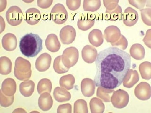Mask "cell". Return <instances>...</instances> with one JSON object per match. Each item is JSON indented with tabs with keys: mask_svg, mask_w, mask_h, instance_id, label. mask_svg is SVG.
Segmentation results:
<instances>
[{
	"mask_svg": "<svg viewBox=\"0 0 151 113\" xmlns=\"http://www.w3.org/2000/svg\"><path fill=\"white\" fill-rule=\"evenodd\" d=\"M120 29L115 26H110L104 31V37L107 42L113 44L116 42L121 36Z\"/></svg>",
	"mask_w": 151,
	"mask_h": 113,
	"instance_id": "cell-12",
	"label": "cell"
},
{
	"mask_svg": "<svg viewBox=\"0 0 151 113\" xmlns=\"http://www.w3.org/2000/svg\"><path fill=\"white\" fill-rule=\"evenodd\" d=\"M53 101L50 93L45 92L40 95L38 99V106L40 109L47 111L51 109L53 106Z\"/></svg>",
	"mask_w": 151,
	"mask_h": 113,
	"instance_id": "cell-18",
	"label": "cell"
},
{
	"mask_svg": "<svg viewBox=\"0 0 151 113\" xmlns=\"http://www.w3.org/2000/svg\"><path fill=\"white\" fill-rule=\"evenodd\" d=\"M122 20L126 26L129 27L133 26L138 21V13L134 9L127 7L122 15Z\"/></svg>",
	"mask_w": 151,
	"mask_h": 113,
	"instance_id": "cell-10",
	"label": "cell"
},
{
	"mask_svg": "<svg viewBox=\"0 0 151 113\" xmlns=\"http://www.w3.org/2000/svg\"><path fill=\"white\" fill-rule=\"evenodd\" d=\"M130 54L136 60H142L145 56V49L140 44H134L130 49Z\"/></svg>",
	"mask_w": 151,
	"mask_h": 113,
	"instance_id": "cell-24",
	"label": "cell"
},
{
	"mask_svg": "<svg viewBox=\"0 0 151 113\" xmlns=\"http://www.w3.org/2000/svg\"><path fill=\"white\" fill-rule=\"evenodd\" d=\"M101 6L100 0H84L83 9L85 11L94 12L97 11Z\"/></svg>",
	"mask_w": 151,
	"mask_h": 113,
	"instance_id": "cell-32",
	"label": "cell"
},
{
	"mask_svg": "<svg viewBox=\"0 0 151 113\" xmlns=\"http://www.w3.org/2000/svg\"><path fill=\"white\" fill-rule=\"evenodd\" d=\"M14 96H7L0 91V104L2 107H7L12 105L14 101Z\"/></svg>",
	"mask_w": 151,
	"mask_h": 113,
	"instance_id": "cell-36",
	"label": "cell"
},
{
	"mask_svg": "<svg viewBox=\"0 0 151 113\" xmlns=\"http://www.w3.org/2000/svg\"><path fill=\"white\" fill-rule=\"evenodd\" d=\"M96 86L94 81L88 78H84L81 82L82 93L86 97L93 96L95 93Z\"/></svg>",
	"mask_w": 151,
	"mask_h": 113,
	"instance_id": "cell-14",
	"label": "cell"
},
{
	"mask_svg": "<svg viewBox=\"0 0 151 113\" xmlns=\"http://www.w3.org/2000/svg\"><path fill=\"white\" fill-rule=\"evenodd\" d=\"M94 23L95 19L94 18H91L88 16H85L78 19L77 25L79 29L86 31L92 28Z\"/></svg>",
	"mask_w": 151,
	"mask_h": 113,
	"instance_id": "cell-25",
	"label": "cell"
},
{
	"mask_svg": "<svg viewBox=\"0 0 151 113\" xmlns=\"http://www.w3.org/2000/svg\"><path fill=\"white\" fill-rule=\"evenodd\" d=\"M122 8L118 5L117 7L112 11L106 10L105 11V19L111 21L120 20L122 18Z\"/></svg>",
	"mask_w": 151,
	"mask_h": 113,
	"instance_id": "cell-31",
	"label": "cell"
},
{
	"mask_svg": "<svg viewBox=\"0 0 151 113\" xmlns=\"http://www.w3.org/2000/svg\"><path fill=\"white\" fill-rule=\"evenodd\" d=\"M45 44L46 48L52 52H56L60 49L61 45L56 34H51L46 38Z\"/></svg>",
	"mask_w": 151,
	"mask_h": 113,
	"instance_id": "cell-19",
	"label": "cell"
},
{
	"mask_svg": "<svg viewBox=\"0 0 151 113\" xmlns=\"http://www.w3.org/2000/svg\"><path fill=\"white\" fill-rule=\"evenodd\" d=\"M81 54L83 60L87 63L91 64L96 61L98 52L95 48L87 45L83 48Z\"/></svg>",
	"mask_w": 151,
	"mask_h": 113,
	"instance_id": "cell-13",
	"label": "cell"
},
{
	"mask_svg": "<svg viewBox=\"0 0 151 113\" xmlns=\"http://www.w3.org/2000/svg\"><path fill=\"white\" fill-rule=\"evenodd\" d=\"M76 37V31L73 26L67 25L61 29L60 32V38L64 44H72Z\"/></svg>",
	"mask_w": 151,
	"mask_h": 113,
	"instance_id": "cell-8",
	"label": "cell"
},
{
	"mask_svg": "<svg viewBox=\"0 0 151 113\" xmlns=\"http://www.w3.org/2000/svg\"><path fill=\"white\" fill-rule=\"evenodd\" d=\"M151 29H149L146 32V35L143 39L144 43L149 48H151Z\"/></svg>",
	"mask_w": 151,
	"mask_h": 113,
	"instance_id": "cell-44",
	"label": "cell"
},
{
	"mask_svg": "<svg viewBox=\"0 0 151 113\" xmlns=\"http://www.w3.org/2000/svg\"><path fill=\"white\" fill-rule=\"evenodd\" d=\"M114 91V89L105 88L99 86L97 89L96 96L104 102H110L111 97Z\"/></svg>",
	"mask_w": 151,
	"mask_h": 113,
	"instance_id": "cell-27",
	"label": "cell"
},
{
	"mask_svg": "<svg viewBox=\"0 0 151 113\" xmlns=\"http://www.w3.org/2000/svg\"><path fill=\"white\" fill-rule=\"evenodd\" d=\"M22 11L20 8L17 6L10 7L6 13L7 22L11 26H15L20 25L23 20Z\"/></svg>",
	"mask_w": 151,
	"mask_h": 113,
	"instance_id": "cell-7",
	"label": "cell"
},
{
	"mask_svg": "<svg viewBox=\"0 0 151 113\" xmlns=\"http://www.w3.org/2000/svg\"><path fill=\"white\" fill-rule=\"evenodd\" d=\"M89 106L92 113H103L105 110L104 104L99 98H92L90 101Z\"/></svg>",
	"mask_w": 151,
	"mask_h": 113,
	"instance_id": "cell-26",
	"label": "cell"
},
{
	"mask_svg": "<svg viewBox=\"0 0 151 113\" xmlns=\"http://www.w3.org/2000/svg\"><path fill=\"white\" fill-rule=\"evenodd\" d=\"M58 113H71L72 112V106L69 103L60 105L57 108Z\"/></svg>",
	"mask_w": 151,
	"mask_h": 113,
	"instance_id": "cell-41",
	"label": "cell"
},
{
	"mask_svg": "<svg viewBox=\"0 0 151 113\" xmlns=\"http://www.w3.org/2000/svg\"><path fill=\"white\" fill-rule=\"evenodd\" d=\"M35 84L31 80H26L21 82L19 85V91L23 96L29 97L34 92Z\"/></svg>",
	"mask_w": 151,
	"mask_h": 113,
	"instance_id": "cell-23",
	"label": "cell"
},
{
	"mask_svg": "<svg viewBox=\"0 0 151 113\" xmlns=\"http://www.w3.org/2000/svg\"><path fill=\"white\" fill-rule=\"evenodd\" d=\"M111 45L114 47H116L117 48L122 49L124 51L126 49L128 46V41L127 40L126 38L124 36V35H121L119 39L116 42L111 44Z\"/></svg>",
	"mask_w": 151,
	"mask_h": 113,
	"instance_id": "cell-38",
	"label": "cell"
},
{
	"mask_svg": "<svg viewBox=\"0 0 151 113\" xmlns=\"http://www.w3.org/2000/svg\"><path fill=\"white\" fill-rule=\"evenodd\" d=\"M16 82L12 78H8L4 80L1 85V90L4 95L7 96H12L16 92Z\"/></svg>",
	"mask_w": 151,
	"mask_h": 113,
	"instance_id": "cell-16",
	"label": "cell"
},
{
	"mask_svg": "<svg viewBox=\"0 0 151 113\" xmlns=\"http://www.w3.org/2000/svg\"><path fill=\"white\" fill-rule=\"evenodd\" d=\"M53 97L55 100L59 103L69 101L71 98L70 93L63 87H57L54 89Z\"/></svg>",
	"mask_w": 151,
	"mask_h": 113,
	"instance_id": "cell-22",
	"label": "cell"
},
{
	"mask_svg": "<svg viewBox=\"0 0 151 113\" xmlns=\"http://www.w3.org/2000/svg\"><path fill=\"white\" fill-rule=\"evenodd\" d=\"M139 70L143 79L149 80L151 78V63L145 61L139 65Z\"/></svg>",
	"mask_w": 151,
	"mask_h": 113,
	"instance_id": "cell-33",
	"label": "cell"
},
{
	"mask_svg": "<svg viewBox=\"0 0 151 113\" xmlns=\"http://www.w3.org/2000/svg\"><path fill=\"white\" fill-rule=\"evenodd\" d=\"M1 43L2 47L5 50L8 51H14L17 46L16 36L12 33L6 34L2 37Z\"/></svg>",
	"mask_w": 151,
	"mask_h": 113,
	"instance_id": "cell-15",
	"label": "cell"
},
{
	"mask_svg": "<svg viewBox=\"0 0 151 113\" xmlns=\"http://www.w3.org/2000/svg\"><path fill=\"white\" fill-rule=\"evenodd\" d=\"M52 57L48 53H44L40 55L35 61V68L39 72H45L51 66Z\"/></svg>",
	"mask_w": 151,
	"mask_h": 113,
	"instance_id": "cell-11",
	"label": "cell"
},
{
	"mask_svg": "<svg viewBox=\"0 0 151 113\" xmlns=\"http://www.w3.org/2000/svg\"><path fill=\"white\" fill-rule=\"evenodd\" d=\"M129 2L131 5L136 7L138 9H143L145 6L146 1L145 0H129Z\"/></svg>",
	"mask_w": 151,
	"mask_h": 113,
	"instance_id": "cell-42",
	"label": "cell"
},
{
	"mask_svg": "<svg viewBox=\"0 0 151 113\" xmlns=\"http://www.w3.org/2000/svg\"><path fill=\"white\" fill-rule=\"evenodd\" d=\"M141 18L143 22L147 26H151V9H141Z\"/></svg>",
	"mask_w": 151,
	"mask_h": 113,
	"instance_id": "cell-37",
	"label": "cell"
},
{
	"mask_svg": "<svg viewBox=\"0 0 151 113\" xmlns=\"http://www.w3.org/2000/svg\"><path fill=\"white\" fill-rule=\"evenodd\" d=\"M19 49L24 56L27 58H34L42 50V40L37 34H27L21 38Z\"/></svg>",
	"mask_w": 151,
	"mask_h": 113,
	"instance_id": "cell-2",
	"label": "cell"
},
{
	"mask_svg": "<svg viewBox=\"0 0 151 113\" xmlns=\"http://www.w3.org/2000/svg\"><path fill=\"white\" fill-rule=\"evenodd\" d=\"M129 96L123 89H119L114 91L111 97V102L114 107L121 109L124 108L129 104Z\"/></svg>",
	"mask_w": 151,
	"mask_h": 113,
	"instance_id": "cell-5",
	"label": "cell"
},
{
	"mask_svg": "<svg viewBox=\"0 0 151 113\" xmlns=\"http://www.w3.org/2000/svg\"><path fill=\"white\" fill-rule=\"evenodd\" d=\"M25 21L29 25H35L41 19V13L38 9L32 8L27 9L25 12Z\"/></svg>",
	"mask_w": 151,
	"mask_h": 113,
	"instance_id": "cell-20",
	"label": "cell"
},
{
	"mask_svg": "<svg viewBox=\"0 0 151 113\" xmlns=\"http://www.w3.org/2000/svg\"><path fill=\"white\" fill-rule=\"evenodd\" d=\"M79 58V52L76 47H68L64 49L61 55L63 64L67 68H70L77 64Z\"/></svg>",
	"mask_w": 151,
	"mask_h": 113,
	"instance_id": "cell-4",
	"label": "cell"
},
{
	"mask_svg": "<svg viewBox=\"0 0 151 113\" xmlns=\"http://www.w3.org/2000/svg\"><path fill=\"white\" fill-rule=\"evenodd\" d=\"M74 113H88V109L87 102L84 99H78L74 104Z\"/></svg>",
	"mask_w": 151,
	"mask_h": 113,
	"instance_id": "cell-35",
	"label": "cell"
},
{
	"mask_svg": "<svg viewBox=\"0 0 151 113\" xmlns=\"http://www.w3.org/2000/svg\"><path fill=\"white\" fill-rule=\"evenodd\" d=\"M31 65L28 60L21 57L17 58L15 62L14 74L20 81L28 80L31 77Z\"/></svg>",
	"mask_w": 151,
	"mask_h": 113,
	"instance_id": "cell-3",
	"label": "cell"
},
{
	"mask_svg": "<svg viewBox=\"0 0 151 113\" xmlns=\"http://www.w3.org/2000/svg\"><path fill=\"white\" fill-rule=\"evenodd\" d=\"M53 0H38L37 1V6L40 8L46 9L52 5Z\"/></svg>",
	"mask_w": 151,
	"mask_h": 113,
	"instance_id": "cell-43",
	"label": "cell"
},
{
	"mask_svg": "<svg viewBox=\"0 0 151 113\" xmlns=\"http://www.w3.org/2000/svg\"><path fill=\"white\" fill-rule=\"evenodd\" d=\"M81 2V0H67L66 5L70 10L75 11L79 8Z\"/></svg>",
	"mask_w": 151,
	"mask_h": 113,
	"instance_id": "cell-39",
	"label": "cell"
},
{
	"mask_svg": "<svg viewBox=\"0 0 151 113\" xmlns=\"http://www.w3.org/2000/svg\"><path fill=\"white\" fill-rule=\"evenodd\" d=\"M75 82V78L72 74L64 75L60 79V87L66 89L67 90H70L73 88Z\"/></svg>",
	"mask_w": 151,
	"mask_h": 113,
	"instance_id": "cell-28",
	"label": "cell"
},
{
	"mask_svg": "<svg viewBox=\"0 0 151 113\" xmlns=\"http://www.w3.org/2000/svg\"><path fill=\"white\" fill-rule=\"evenodd\" d=\"M89 41L93 46L98 47L104 42V36L101 31L94 29L90 32L88 35Z\"/></svg>",
	"mask_w": 151,
	"mask_h": 113,
	"instance_id": "cell-21",
	"label": "cell"
},
{
	"mask_svg": "<svg viewBox=\"0 0 151 113\" xmlns=\"http://www.w3.org/2000/svg\"><path fill=\"white\" fill-rule=\"evenodd\" d=\"M68 13L63 5L57 4L55 5L51 11L52 20L58 25H61L67 21Z\"/></svg>",
	"mask_w": 151,
	"mask_h": 113,
	"instance_id": "cell-6",
	"label": "cell"
},
{
	"mask_svg": "<svg viewBox=\"0 0 151 113\" xmlns=\"http://www.w3.org/2000/svg\"><path fill=\"white\" fill-rule=\"evenodd\" d=\"M53 69L56 73L59 74H62L67 73L69 70V68H67L64 66L62 62L61 56H57L53 62Z\"/></svg>",
	"mask_w": 151,
	"mask_h": 113,
	"instance_id": "cell-34",
	"label": "cell"
},
{
	"mask_svg": "<svg viewBox=\"0 0 151 113\" xmlns=\"http://www.w3.org/2000/svg\"><path fill=\"white\" fill-rule=\"evenodd\" d=\"M119 2V0H113V1H103L104 5L108 11H112L117 7L118 3Z\"/></svg>",
	"mask_w": 151,
	"mask_h": 113,
	"instance_id": "cell-40",
	"label": "cell"
},
{
	"mask_svg": "<svg viewBox=\"0 0 151 113\" xmlns=\"http://www.w3.org/2000/svg\"><path fill=\"white\" fill-rule=\"evenodd\" d=\"M139 75L137 70L130 69L123 81L124 87L127 88H131L139 81Z\"/></svg>",
	"mask_w": 151,
	"mask_h": 113,
	"instance_id": "cell-17",
	"label": "cell"
},
{
	"mask_svg": "<svg viewBox=\"0 0 151 113\" xmlns=\"http://www.w3.org/2000/svg\"><path fill=\"white\" fill-rule=\"evenodd\" d=\"M134 95L139 100H148L151 95L150 85L147 82H142L134 89Z\"/></svg>",
	"mask_w": 151,
	"mask_h": 113,
	"instance_id": "cell-9",
	"label": "cell"
},
{
	"mask_svg": "<svg viewBox=\"0 0 151 113\" xmlns=\"http://www.w3.org/2000/svg\"><path fill=\"white\" fill-rule=\"evenodd\" d=\"M52 85L51 81L47 78H43L38 83L37 91L40 95L45 92L50 93L52 91Z\"/></svg>",
	"mask_w": 151,
	"mask_h": 113,
	"instance_id": "cell-30",
	"label": "cell"
},
{
	"mask_svg": "<svg viewBox=\"0 0 151 113\" xmlns=\"http://www.w3.org/2000/svg\"><path fill=\"white\" fill-rule=\"evenodd\" d=\"M131 62L129 54L116 47L100 52L96 60V86L110 89L119 87L130 69Z\"/></svg>",
	"mask_w": 151,
	"mask_h": 113,
	"instance_id": "cell-1",
	"label": "cell"
},
{
	"mask_svg": "<svg viewBox=\"0 0 151 113\" xmlns=\"http://www.w3.org/2000/svg\"><path fill=\"white\" fill-rule=\"evenodd\" d=\"M12 62L7 56L0 58V73L2 75H8L12 72Z\"/></svg>",
	"mask_w": 151,
	"mask_h": 113,
	"instance_id": "cell-29",
	"label": "cell"
}]
</instances>
